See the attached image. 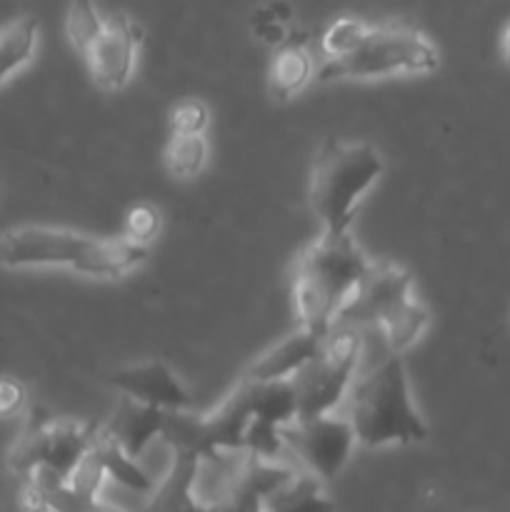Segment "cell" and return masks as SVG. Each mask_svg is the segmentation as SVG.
Wrapping results in <instances>:
<instances>
[{
  "label": "cell",
  "instance_id": "obj_1",
  "mask_svg": "<svg viewBox=\"0 0 510 512\" xmlns=\"http://www.w3.org/2000/svg\"><path fill=\"white\" fill-rule=\"evenodd\" d=\"M148 258V245L55 225H23L0 235L3 268H68L88 278H120Z\"/></svg>",
  "mask_w": 510,
  "mask_h": 512
},
{
  "label": "cell",
  "instance_id": "obj_2",
  "mask_svg": "<svg viewBox=\"0 0 510 512\" xmlns=\"http://www.w3.org/2000/svg\"><path fill=\"white\" fill-rule=\"evenodd\" d=\"M368 265L370 260L353 235L320 233L295 263L293 300L300 328L330 338Z\"/></svg>",
  "mask_w": 510,
  "mask_h": 512
},
{
  "label": "cell",
  "instance_id": "obj_3",
  "mask_svg": "<svg viewBox=\"0 0 510 512\" xmlns=\"http://www.w3.org/2000/svg\"><path fill=\"white\" fill-rule=\"evenodd\" d=\"M348 400L355 440L365 448L423 443L428 438V425L415 408L408 370L398 355H390L355 383Z\"/></svg>",
  "mask_w": 510,
  "mask_h": 512
},
{
  "label": "cell",
  "instance_id": "obj_4",
  "mask_svg": "<svg viewBox=\"0 0 510 512\" xmlns=\"http://www.w3.org/2000/svg\"><path fill=\"white\" fill-rule=\"evenodd\" d=\"M383 175V158L365 140L330 138L320 145L310 175V208L320 233H350L360 198Z\"/></svg>",
  "mask_w": 510,
  "mask_h": 512
},
{
  "label": "cell",
  "instance_id": "obj_5",
  "mask_svg": "<svg viewBox=\"0 0 510 512\" xmlns=\"http://www.w3.org/2000/svg\"><path fill=\"white\" fill-rule=\"evenodd\" d=\"M338 323L378 325L388 348L400 353L423 335L430 315L413 295V275L408 270L388 260H370Z\"/></svg>",
  "mask_w": 510,
  "mask_h": 512
},
{
  "label": "cell",
  "instance_id": "obj_6",
  "mask_svg": "<svg viewBox=\"0 0 510 512\" xmlns=\"http://www.w3.org/2000/svg\"><path fill=\"white\" fill-rule=\"evenodd\" d=\"M440 63L433 40L405 23H368L353 48L323 60L318 80L385 78L403 73H433Z\"/></svg>",
  "mask_w": 510,
  "mask_h": 512
},
{
  "label": "cell",
  "instance_id": "obj_7",
  "mask_svg": "<svg viewBox=\"0 0 510 512\" xmlns=\"http://www.w3.org/2000/svg\"><path fill=\"white\" fill-rule=\"evenodd\" d=\"M95 430L98 428L78 420L48 418V415L30 420L10 453V465L25 478L43 470L68 483L93 450Z\"/></svg>",
  "mask_w": 510,
  "mask_h": 512
},
{
  "label": "cell",
  "instance_id": "obj_8",
  "mask_svg": "<svg viewBox=\"0 0 510 512\" xmlns=\"http://www.w3.org/2000/svg\"><path fill=\"white\" fill-rule=\"evenodd\" d=\"M360 360V338L355 333L330 335L323 350L290 378L298 405V420L330 415L353 390Z\"/></svg>",
  "mask_w": 510,
  "mask_h": 512
},
{
  "label": "cell",
  "instance_id": "obj_9",
  "mask_svg": "<svg viewBox=\"0 0 510 512\" xmlns=\"http://www.w3.org/2000/svg\"><path fill=\"white\" fill-rule=\"evenodd\" d=\"M283 443L305 465L308 475L323 483L333 480L345 468L358 440L348 418L330 413L295 420L293 425L283 428Z\"/></svg>",
  "mask_w": 510,
  "mask_h": 512
},
{
  "label": "cell",
  "instance_id": "obj_10",
  "mask_svg": "<svg viewBox=\"0 0 510 512\" xmlns=\"http://www.w3.org/2000/svg\"><path fill=\"white\" fill-rule=\"evenodd\" d=\"M138 43V23L125 13H110L103 15L95 35L80 48V53L95 83L108 90H118L133 75Z\"/></svg>",
  "mask_w": 510,
  "mask_h": 512
},
{
  "label": "cell",
  "instance_id": "obj_11",
  "mask_svg": "<svg viewBox=\"0 0 510 512\" xmlns=\"http://www.w3.org/2000/svg\"><path fill=\"white\" fill-rule=\"evenodd\" d=\"M108 383L120 390L123 398L163 413H185L193 405L188 390L163 360H145L113 370Z\"/></svg>",
  "mask_w": 510,
  "mask_h": 512
},
{
  "label": "cell",
  "instance_id": "obj_12",
  "mask_svg": "<svg viewBox=\"0 0 510 512\" xmlns=\"http://www.w3.org/2000/svg\"><path fill=\"white\" fill-rule=\"evenodd\" d=\"M325 340L328 338H320V335L310 333L305 328L293 330L280 343L265 350L260 358H255L243 373V378L253 380V383H283V380H290L323 350Z\"/></svg>",
  "mask_w": 510,
  "mask_h": 512
},
{
  "label": "cell",
  "instance_id": "obj_13",
  "mask_svg": "<svg viewBox=\"0 0 510 512\" xmlns=\"http://www.w3.org/2000/svg\"><path fill=\"white\" fill-rule=\"evenodd\" d=\"M163 425V410L148 408V405H140L135 403V400L123 398L118 403V408L113 410V415L108 418V423L100 425V430H103L128 458L138 460L140 455L145 453V448H148L155 438L163 435Z\"/></svg>",
  "mask_w": 510,
  "mask_h": 512
},
{
  "label": "cell",
  "instance_id": "obj_14",
  "mask_svg": "<svg viewBox=\"0 0 510 512\" xmlns=\"http://www.w3.org/2000/svg\"><path fill=\"white\" fill-rule=\"evenodd\" d=\"M23 505L30 512H123L98 495L75 493L68 483L43 470L25 478Z\"/></svg>",
  "mask_w": 510,
  "mask_h": 512
},
{
  "label": "cell",
  "instance_id": "obj_15",
  "mask_svg": "<svg viewBox=\"0 0 510 512\" xmlns=\"http://www.w3.org/2000/svg\"><path fill=\"white\" fill-rule=\"evenodd\" d=\"M200 458L175 453V463L163 483L150 493L145 512H210L195 498V475Z\"/></svg>",
  "mask_w": 510,
  "mask_h": 512
},
{
  "label": "cell",
  "instance_id": "obj_16",
  "mask_svg": "<svg viewBox=\"0 0 510 512\" xmlns=\"http://www.w3.org/2000/svg\"><path fill=\"white\" fill-rule=\"evenodd\" d=\"M315 63L303 43L285 40L270 65V93L278 100H290L313 78Z\"/></svg>",
  "mask_w": 510,
  "mask_h": 512
},
{
  "label": "cell",
  "instance_id": "obj_17",
  "mask_svg": "<svg viewBox=\"0 0 510 512\" xmlns=\"http://www.w3.org/2000/svg\"><path fill=\"white\" fill-rule=\"evenodd\" d=\"M263 512H335V503L323 493V483L308 473H295L280 485Z\"/></svg>",
  "mask_w": 510,
  "mask_h": 512
},
{
  "label": "cell",
  "instance_id": "obj_18",
  "mask_svg": "<svg viewBox=\"0 0 510 512\" xmlns=\"http://www.w3.org/2000/svg\"><path fill=\"white\" fill-rule=\"evenodd\" d=\"M95 460L103 468L105 478L115 480L123 488L133 490V493H153L155 483L148 473L138 465V460L128 458L103 430H95V443H93Z\"/></svg>",
  "mask_w": 510,
  "mask_h": 512
},
{
  "label": "cell",
  "instance_id": "obj_19",
  "mask_svg": "<svg viewBox=\"0 0 510 512\" xmlns=\"http://www.w3.org/2000/svg\"><path fill=\"white\" fill-rule=\"evenodd\" d=\"M35 45H38V20L30 15H20L0 25V85L33 58Z\"/></svg>",
  "mask_w": 510,
  "mask_h": 512
},
{
  "label": "cell",
  "instance_id": "obj_20",
  "mask_svg": "<svg viewBox=\"0 0 510 512\" xmlns=\"http://www.w3.org/2000/svg\"><path fill=\"white\" fill-rule=\"evenodd\" d=\"M205 158H208V143L203 135H175L170 133L165 143V168L173 178H193L203 170Z\"/></svg>",
  "mask_w": 510,
  "mask_h": 512
},
{
  "label": "cell",
  "instance_id": "obj_21",
  "mask_svg": "<svg viewBox=\"0 0 510 512\" xmlns=\"http://www.w3.org/2000/svg\"><path fill=\"white\" fill-rule=\"evenodd\" d=\"M363 18H338L330 23V28L323 35V53L325 60L340 58L343 53H348L355 45V40L360 38V33L365 30Z\"/></svg>",
  "mask_w": 510,
  "mask_h": 512
},
{
  "label": "cell",
  "instance_id": "obj_22",
  "mask_svg": "<svg viewBox=\"0 0 510 512\" xmlns=\"http://www.w3.org/2000/svg\"><path fill=\"white\" fill-rule=\"evenodd\" d=\"M100 20H103V15L98 13L95 5L85 3V0H78V3L70 5L68 15H65V30H68L70 43L78 50L83 48V45L95 35Z\"/></svg>",
  "mask_w": 510,
  "mask_h": 512
},
{
  "label": "cell",
  "instance_id": "obj_23",
  "mask_svg": "<svg viewBox=\"0 0 510 512\" xmlns=\"http://www.w3.org/2000/svg\"><path fill=\"white\" fill-rule=\"evenodd\" d=\"M208 125V108L203 100L185 98L170 113V133L175 135H203Z\"/></svg>",
  "mask_w": 510,
  "mask_h": 512
},
{
  "label": "cell",
  "instance_id": "obj_24",
  "mask_svg": "<svg viewBox=\"0 0 510 512\" xmlns=\"http://www.w3.org/2000/svg\"><path fill=\"white\" fill-rule=\"evenodd\" d=\"M160 228V215L158 210L150 208V205H135L128 213L125 220V238H130L133 243L148 245L150 240L158 235Z\"/></svg>",
  "mask_w": 510,
  "mask_h": 512
},
{
  "label": "cell",
  "instance_id": "obj_25",
  "mask_svg": "<svg viewBox=\"0 0 510 512\" xmlns=\"http://www.w3.org/2000/svg\"><path fill=\"white\" fill-rule=\"evenodd\" d=\"M25 403V388L13 378H0V418H10Z\"/></svg>",
  "mask_w": 510,
  "mask_h": 512
},
{
  "label": "cell",
  "instance_id": "obj_26",
  "mask_svg": "<svg viewBox=\"0 0 510 512\" xmlns=\"http://www.w3.org/2000/svg\"><path fill=\"white\" fill-rule=\"evenodd\" d=\"M500 48H503L505 58L510 60V23L505 25V30H503V38H500Z\"/></svg>",
  "mask_w": 510,
  "mask_h": 512
}]
</instances>
